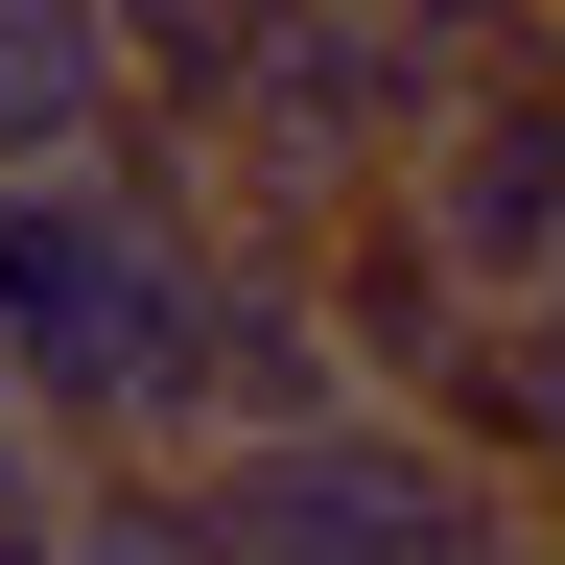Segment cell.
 Listing matches in <instances>:
<instances>
[{"mask_svg":"<svg viewBox=\"0 0 565 565\" xmlns=\"http://www.w3.org/2000/svg\"><path fill=\"white\" fill-rule=\"evenodd\" d=\"M166 71H141L118 0H0V189H71V166H141Z\"/></svg>","mask_w":565,"mask_h":565,"instance_id":"obj_2","label":"cell"},{"mask_svg":"<svg viewBox=\"0 0 565 565\" xmlns=\"http://www.w3.org/2000/svg\"><path fill=\"white\" fill-rule=\"evenodd\" d=\"M519 448H471V424H401V401H330V424H259V448H212V519H259L282 565H494L519 542Z\"/></svg>","mask_w":565,"mask_h":565,"instance_id":"obj_1","label":"cell"},{"mask_svg":"<svg viewBox=\"0 0 565 565\" xmlns=\"http://www.w3.org/2000/svg\"><path fill=\"white\" fill-rule=\"evenodd\" d=\"M542 24H565V0H542Z\"/></svg>","mask_w":565,"mask_h":565,"instance_id":"obj_3","label":"cell"}]
</instances>
